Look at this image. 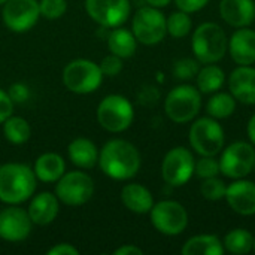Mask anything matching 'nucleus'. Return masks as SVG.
<instances>
[{"label": "nucleus", "instance_id": "f257e3e1", "mask_svg": "<svg viewBox=\"0 0 255 255\" xmlns=\"http://www.w3.org/2000/svg\"><path fill=\"white\" fill-rule=\"evenodd\" d=\"M142 160L137 148L126 139H111L99 149L97 166L114 181H128L140 169Z\"/></svg>", "mask_w": 255, "mask_h": 255}, {"label": "nucleus", "instance_id": "f03ea898", "mask_svg": "<svg viewBox=\"0 0 255 255\" xmlns=\"http://www.w3.org/2000/svg\"><path fill=\"white\" fill-rule=\"evenodd\" d=\"M37 178L33 167L24 163L0 164V202L6 205H21L33 197Z\"/></svg>", "mask_w": 255, "mask_h": 255}, {"label": "nucleus", "instance_id": "7ed1b4c3", "mask_svg": "<svg viewBox=\"0 0 255 255\" xmlns=\"http://www.w3.org/2000/svg\"><path fill=\"white\" fill-rule=\"evenodd\" d=\"M194 58L202 64L218 63L229 49V39L226 31L217 22L200 24L191 39Z\"/></svg>", "mask_w": 255, "mask_h": 255}, {"label": "nucleus", "instance_id": "20e7f679", "mask_svg": "<svg viewBox=\"0 0 255 255\" xmlns=\"http://www.w3.org/2000/svg\"><path fill=\"white\" fill-rule=\"evenodd\" d=\"M96 117L103 130L109 133H123L133 124L134 108L127 97L109 94L99 103Z\"/></svg>", "mask_w": 255, "mask_h": 255}, {"label": "nucleus", "instance_id": "39448f33", "mask_svg": "<svg viewBox=\"0 0 255 255\" xmlns=\"http://www.w3.org/2000/svg\"><path fill=\"white\" fill-rule=\"evenodd\" d=\"M103 73L99 63L88 58H76L69 61L63 69V84L75 94H91L100 88Z\"/></svg>", "mask_w": 255, "mask_h": 255}, {"label": "nucleus", "instance_id": "423d86ee", "mask_svg": "<svg viewBox=\"0 0 255 255\" xmlns=\"http://www.w3.org/2000/svg\"><path fill=\"white\" fill-rule=\"evenodd\" d=\"M202 108V93L199 88L184 84L169 91L164 100V112L176 124L193 121Z\"/></svg>", "mask_w": 255, "mask_h": 255}, {"label": "nucleus", "instance_id": "0eeeda50", "mask_svg": "<svg viewBox=\"0 0 255 255\" xmlns=\"http://www.w3.org/2000/svg\"><path fill=\"white\" fill-rule=\"evenodd\" d=\"M94 191H96V185L93 178L82 170L66 172L55 182V190H54L60 203L70 208H78L88 203L94 196Z\"/></svg>", "mask_w": 255, "mask_h": 255}, {"label": "nucleus", "instance_id": "6e6552de", "mask_svg": "<svg viewBox=\"0 0 255 255\" xmlns=\"http://www.w3.org/2000/svg\"><path fill=\"white\" fill-rule=\"evenodd\" d=\"M131 31L137 43L152 46L160 43L167 34L164 13L154 6H143L136 10L131 19Z\"/></svg>", "mask_w": 255, "mask_h": 255}, {"label": "nucleus", "instance_id": "1a4fd4ad", "mask_svg": "<svg viewBox=\"0 0 255 255\" xmlns=\"http://www.w3.org/2000/svg\"><path fill=\"white\" fill-rule=\"evenodd\" d=\"M190 145L202 157H215L224 148V130L212 117L196 120L190 128Z\"/></svg>", "mask_w": 255, "mask_h": 255}, {"label": "nucleus", "instance_id": "9d476101", "mask_svg": "<svg viewBox=\"0 0 255 255\" xmlns=\"http://www.w3.org/2000/svg\"><path fill=\"white\" fill-rule=\"evenodd\" d=\"M151 224L164 236H178L188 226L187 209L175 200H161L154 203L149 211Z\"/></svg>", "mask_w": 255, "mask_h": 255}, {"label": "nucleus", "instance_id": "9b49d317", "mask_svg": "<svg viewBox=\"0 0 255 255\" xmlns=\"http://www.w3.org/2000/svg\"><path fill=\"white\" fill-rule=\"evenodd\" d=\"M255 148L248 142H235L229 145L220 160V170L230 179H242L254 170Z\"/></svg>", "mask_w": 255, "mask_h": 255}, {"label": "nucleus", "instance_id": "f8f14e48", "mask_svg": "<svg viewBox=\"0 0 255 255\" xmlns=\"http://www.w3.org/2000/svg\"><path fill=\"white\" fill-rule=\"evenodd\" d=\"M196 160L190 149L184 146L172 148L163 158L161 176L170 187L185 185L194 175Z\"/></svg>", "mask_w": 255, "mask_h": 255}, {"label": "nucleus", "instance_id": "ddd939ff", "mask_svg": "<svg viewBox=\"0 0 255 255\" xmlns=\"http://www.w3.org/2000/svg\"><path fill=\"white\" fill-rule=\"evenodd\" d=\"M39 18V0H7L1 6L3 24L13 33H25L31 30Z\"/></svg>", "mask_w": 255, "mask_h": 255}, {"label": "nucleus", "instance_id": "4468645a", "mask_svg": "<svg viewBox=\"0 0 255 255\" xmlns=\"http://www.w3.org/2000/svg\"><path fill=\"white\" fill-rule=\"evenodd\" d=\"M87 15L105 28L121 27L130 16V0H85Z\"/></svg>", "mask_w": 255, "mask_h": 255}, {"label": "nucleus", "instance_id": "2eb2a0df", "mask_svg": "<svg viewBox=\"0 0 255 255\" xmlns=\"http://www.w3.org/2000/svg\"><path fill=\"white\" fill-rule=\"evenodd\" d=\"M27 209L19 205H7L0 209V239L10 244L25 241L33 229Z\"/></svg>", "mask_w": 255, "mask_h": 255}, {"label": "nucleus", "instance_id": "dca6fc26", "mask_svg": "<svg viewBox=\"0 0 255 255\" xmlns=\"http://www.w3.org/2000/svg\"><path fill=\"white\" fill-rule=\"evenodd\" d=\"M60 200L55 193L43 191L39 194H33L30 199L27 212L34 226H49L52 224L60 214Z\"/></svg>", "mask_w": 255, "mask_h": 255}, {"label": "nucleus", "instance_id": "f3484780", "mask_svg": "<svg viewBox=\"0 0 255 255\" xmlns=\"http://www.w3.org/2000/svg\"><path fill=\"white\" fill-rule=\"evenodd\" d=\"M224 199L239 215L250 217L255 214V184L251 181L236 179L227 187Z\"/></svg>", "mask_w": 255, "mask_h": 255}, {"label": "nucleus", "instance_id": "a211bd4d", "mask_svg": "<svg viewBox=\"0 0 255 255\" xmlns=\"http://www.w3.org/2000/svg\"><path fill=\"white\" fill-rule=\"evenodd\" d=\"M230 57L239 66H251L255 63V30L248 27L238 28L229 39Z\"/></svg>", "mask_w": 255, "mask_h": 255}, {"label": "nucleus", "instance_id": "6ab92c4d", "mask_svg": "<svg viewBox=\"0 0 255 255\" xmlns=\"http://www.w3.org/2000/svg\"><path fill=\"white\" fill-rule=\"evenodd\" d=\"M230 94L241 103L255 105V69L251 66L236 67L229 78Z\"/></svg>", "mask_w": 255, "mask_h": 255}, {"label": "nucleus", "instance_id": "aec40b11", "mask_svg": "<svg viewBox=\"0 0 255 255\" xmlns=\"http://www.w3.org/2000/svg\"><path fill=\"white\" fill-rule=\"evenodd\" d=\"M221 18L232 27H248L255 21L254 0H221Z\"/></svg>", "mask_w": 255, "mask_h": 255}, {"label": "nucleus", "instance_id": "412c9836", "mask_svg": "<svg viewBox=\"0 0 255 255\" xmlns=\"http://www.w3.org/2000/svg\"><path fill=\"white\" fill-rule=\"evenodd\" d=\"M121 202L123 205L133 214L137 215H145L149 214V211L154 206V197L151 191L142 185V184H127L121 190Z\"/></svg>", "mask_w": 255, "mask_h": 255}, {"label": "nucleus", "instance_id": "4be33fe9", "mask_svg": "<svg viewBox=\"0 0 255 255\" xmlns=\"http://www.w3.org/2000/svg\"><path fill=\"white\" fill-rule=\"evenodd\" d=\"M33 172L37 181L45 184H55L66 173V161L57 152H43L36 158Z\"/></svg>", "mask_w": 255, "mask_h": 255}, {"label": "nucleus", "instance_id": "5701e85b", "mask_svg": "<svg viewBox=\"0 0 255 255\" xmlns=\"http://www.w3.org/2000/svg\"><path fill=\"white\" fill-rule=\"evenodd\" d=\"M69 160L79 169L88 170L97 166L99 163V148L97 145L87 137H76L67 145Z\"/></svg>", "mask_w": 255, "mask_h": 255}, {"label": "nucleus", "instance_id": "b1692460", "mask_svg": "<svg viewBox=\"0 0 255 255\" xmlns=\"http://www.w3.org/2000/svg\"><path fill=\"white\" fill-rule=\"evenodd\" d=\"M108 48L111 54H115L124 60L134 55L137 49V40L131 30H127L124 27H115L108 36Z\"/></svg>", "mask_w": 255, "mask_h": 255}, {"label": "nucleus", "instance_id": "393cba45", "mask_svg": "<svg viewBox=\"0 0 255 255\" xmlns=\"http://www.w3.org/2000/svg\"><path fill=\"white\" fill-rule=\"evenodd\" d=\"M224 245L223 242L214 236V235H199L188 239L181 254L184 255H223L224 254Z\"/></svg>", "mask_w": 255, "mask_h": 255}, {"label": "nucleus", "instance_id": "a878e982", "mask_svg": "<svg viewBox=\"0 0 255 255\" xmlns=\"http://www.w3.org/2000/svg\"><path fill=\"white\" fill-rule=\"evenodd\" d=\"M4 139L12 145H22L28 142L31 136V127L22 117H15L13 114L6 118L1 124Z\"/></svg>", "mask_w": 255, "mask_h": 255}, {"label": "nucleus", "instance_id": "bb28decb", "mask_svg": "<svg viewBox=\"0 0 255 255\" xmlns=\"http://www.w3.org/2000/svg\"><path fill=\"white\" fill-rule=\"evenodd\" d=\"M224 81H226L224 70L215 63L206 64L197 73V88L203 94H214L220 91Z\"/></svg>", "mask_w": 255, "mask_h": 255}, {"label": "nucleus", "instance_id": "cd10ccee", "mask_svg": "<svg viewBox=\"0 0 255 255\" xmlns=\"http://www.w3.org/2000/svg\"><path fill=\"white\" fill-rule=\"evenodd\" d=\"M223 245L230 254L245 255L254 250V236L245 229H235L226 235Z\"/></svg>", "mask_w": 255, "mask_h": 255}, {"label": "nucleus", "instance_id": "c85d7f7f", "mask_svg": "<svg viewBox=\"0 0 255 255\" xmlns=\"http://www.w3.org/2000/svg\"><path fill=\"white\" fill-rule=\"evenodd\" d=\"M236 109V99L230 93H214L206 105V112L215 120H224L233 115Z\"/></svg>", "mask_w": 255, "mask_h": 255}, {"label": "nucleus", "instance_id": "c756f323", "mask_svg": "<svg viewBox=\"0 0 255 255\" xmlns=\"http://www.w3.org/2000/svg\"><path fill=\"white\" fill-rule=\"evenodd\" d=\"M166 24H167V34H170L175 39L185 37L193 28V21L190 18V13L182 10L172 12L166 18Z\"/></svg>", "mask_w": 255, "mask_h": 255}, {"label": "nucleus", "instance_id": "7c9ffc66", "mask_svg": "<svg viewBox=\"0 0 255 255\" xmlns=\"http://www.w3.org/2000/svg\"><path fill=\"white\" fill-rule=\"evenodd\" d=\"M226 191H227V185L224 184L223 179L212 176V178H206L203 179L202 185H200V193L206 200L211 202H218L221 199L226 197Z\"/></svg>", "mask_w": 255, "mask_h": 255}, {"label": "nucleus", "instance_id": "2f4dec72", "mask_svg": "<svg viewBox=\"0 0 255 255\" xmlns=\"http://www.w3.org/2000/svg\"><path fill=\"white\" fill-rule=\"evenodd\" d=\"M39 10L40 16L49 21L60 19L67 10L66 0H39Z\"/></svg>", "mask_w": 255, "mask_h": 255}, {"label": "nucleus", "instance_id": "473e14b6", "mask_svg": "<svg viewBox=\"0 0 255 255\" xmlns=\"http://www.w3.org/2000/svg\"><path fill=\"white\" fill-rule=\"evenodd\" d=\"M200 63L196 58H181L173 66V75L181 81H190L197 76Z\"/></svg>", "mask_w": 255, "mask_h": 255}, {"label": "nucleus", "instance_id": "72a5a7b5", "mask_svg": "<svg viewBox=\"0 0 255 255\" xmlns=\"http://www.w3.org/2000/svg\"><path fill=\"white\" fill-rule=\"evenodd\" d=\"M194 173H196L200 179L218 176V173H221V170H220V161H218L215 157H202V158L196 163Z\"/></svg>", "mask_w": 255, "mask_h": 255}, {"label": "nucleus", "instance_id": "f704fd0d", "mask_svg": "<svg viewBox=\"0 0 255 255\" xmlns=\"http://www.w3.org/2000/svg\"><path fill=\"white\" fill-rule=\"evenodd\" d=\"M99 66H100V70H102L103 76L114 78V76L120 75L121 70H123V58L115 55V54H109V55L102 58Z\"/></svg>", "mask_w": 255, "mask_h": 255}, {"label": "nucleus", "instance_id": "c9c22d12", "mask_svg": "<svg viewBox=\"0 0 255 255\" xmlns=\"http://www.w3.org/2000/svg\"><path fill=\"white\" fill-rule=\"evenodd\" d=\"M7 93H9V96H10V99H12L13 103H24V102H27L28 97H30V90H28V87H27L25 84H22V82H15V84H12V85L9 87Z\"/></svg>", "mask_w": 255, "mask_h": 255}, {"label": "nucleus", "instance_id": "e433bc0d", "mask_svg": "<svg viewBox=\"0 0 255 255\" xmlns=\"http://www.w3.org/2000/svg\"><path fill=\"white\" fill-rule=\"evenodd\" d=\"M13 106L15 103L12 102L9 93L0 88V124H3V121L13 114Z\"/></svg>", "mask_w": 255, "mask_h": 255}, {"label": "nucleus", "instance_id": "4c0bfd02", "mask_svg": "<svg viewBox=\"0 0 255 255\" xmlns=\"http://www.w3.org/2000/svg\"><path fill=\"white\" fill-rule=\"evenodd\" d=\"M208 3H209V0H175V4L178 6V9L182 12H187V13L199 12Z\"/></svg>", "mask_w": 255, "mask_h": 255}, {"label": "nucleus", "instance_id": "58836bf2", "mask_svg": "<svg viewBox=\"0 0 255 255\" xmlns=\"http://www.w3.org/2000/svg\"><path fill=\"white\" fill-rule=\"evenodd\" d=\"M48 255H79V250L76 247H73L72 244L67 242H61V244H55L54 247H51L48 251Z\"/></svg>", "mask_w": 255, "mask_h": 255}, {"label": "nucleus", "instance_id": "ea45409f", "mask_svg": "<svg viewBox=\"0 0 255 255\" xmlns=\"http://www.w3.org/2000/svg\"><path fill=\"white\" fill-rule=\"evenodd\" d=\"M115 255H142L143 254V250H140L139 247L136 245H131V244H127V245H123L120 248H117L114 251Z\"/></svg>", "mask_w": 255, "mask_h": 255}, {"label": "nucleus", "instance_id": "a19ab883", "mask_svg": "<svg viewBox=\"0 0 255 255\" xmlns=\"http://www.w3.org/2000/svg\"><path fill=\"white\" fill-rule=\"evenodd\" d=\"M247 133H248V137L251 140V143L255 145V114L251 117V120L248 121V127H247Z\"/></svg>", "mask_w": 255, "mask_h": 255}, {"label": "nucleus", "instance_id": "79ce46f5", "mask_svg": "<svg viewBox=\"0 0 255 255\" xmlns=\"http://www.w3.org/2000/svg\"><path fill=\"white\" fill-rule=\"evenodd\" d=\"M149 6H154V7H158V9H161V7H166L172 0H145Z\"/></svg>", "mask_w": 255, "mask_h": 255}, {"label": "nucleus", "instance_id": "37998d69", "mask_svg": "<svg viewBox=\"0 0 255 255\" xmlns=\"http://www.w3.org/2000/svg\"><path fill=\"white\" fill-rule=\"evenodd\" d=\"M6 1H7V0H0V6H3V4H4Z\"/></svg>", "mask_w": 255, "mask_h": 255}, {"label": "nucleus", "instance_id": "c03bdc74", "mask_svg": "<svg viewBox=\"0 0 255 255\" xmlns=\"http://www.w3.org/2000/svg\"><path fill=\"white\" fill-rule=\"evenodd\" d=\"M254 251H255V238H254Z\"/></svg>", "mask_w": 255, "mask_h": 255}, {"label": "nucleus", "instance_id": "a18cd8bd", "mask_svg": "<svg viewBox=\"0 0 255 255\" xmlns=\"http://www.w3.org/2000/svg\"><path fill=\"white\" fill-rule=\"evenodd\" d=\"M254 170H255V164H254Z\"/></svg>", "mask_w": 255, "mask_h": 255}]
</instances>
